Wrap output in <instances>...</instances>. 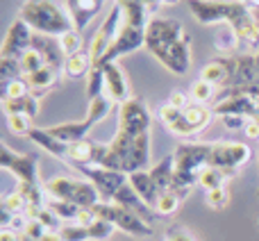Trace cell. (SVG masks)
Wrapping results in <instances>:
<instances>
[{
	"instance_id": "681fc988",
	"label": "cell",
	"mask_w": 259,
	"mask_h": 241,
	"mask_svg": "<svg viewBox=\"0 0 259 241\" xmlns=\"http://www.w3.org/2000/svg\"><path fill=\"white\" fill-rule=\"evenodd\" d=\"M48 232V228H46L44 223H39V221H27V228H25V237H30V239H34V241H39L44 234Z\"/></svg>"
},
{
	"instance_id": "4fadbf2b",
	"label": "cell",
	"mask_w": 259,
	"mask_h": 241,
	"mask_svg": "<svg viewBox=\"0 0 259 241\" xmlns=\"http://www.w3.org/2000/svg\"><path fill=\"white\" fill-rule=\"evenodd\" d=\"M32 39H34V30L27 25L23 18L16 16V21L9 25L7 36L0 48V57L7 59H21L27 50H32Z\"/></svg>"
},
{
	"instance_id": "d4e9b609",
	"label": "cell",
	"mask_w": 259,
	"mask_h": 241,
	"mask_svg": "<svg viewBox=\"0 0 259 241\" xmlns=\"http://www.w3.org/2000/svg\"><path fill=\"white\" fill-rule=\"evenodd\" d=\"M123 9V25H132V27H141L146 30L150 23V9L141 3H118Z\"/></svg>"
},
{
	"instance_id": "6da1fadb",
	"label": "cell",
	"mask_w": 259,
	"mask_h": 241,
	"mask_svg": "<svg viewBox=\"0 0 259 241\" xmlns=\"http://www.w3.org/2000/svg\"><path fill=\"white\" fill-rule=\"evenodd\" d=\"M150 128L152 114L146 100L132 96L118 105V130L109 141V150L103 166L121 173H137L150 164Z\"/></svg>"
},
{
	"instance_id": "d6a6232c",
	"label": "cell",
	"mask_w": 259,
	"mask_h": 241,
	"mask_svg": "<svg viewBox=\"0 0 259 241\" xmlns=\"http://www.w3.org/2000/svg\"><path fill=\"white\" fill-rule=\"evenodd\" d=\"M189 94H191V100H193V103L207 105V103H214L216 96H219V91H216L214 85H209V82H205V80H200V77H198V80L191 85Z\"/></svg>"
},
{
	"instance_id": "484cf974",
	"label": "cell",
	"mask_w": 259,
	"mask_h": 241,
	"mask_svg": "<svg viewBox=\"0 0 259 241\" xmlns=\"http://www.w3.org/2000/svg\"><path fill=\"white\" fill-rule=\"evenodd\" d=\"M3 112L7 114V116H12V114H27V116L36 118V114H39V98L32 96V91H30V94L23 96V98L3 100Z\"/></svg>"
},
{
	"instance_id": "7dc6e473",
	"label": "cell",
	"mask_w": 259,
	"mask_h": 241,
	"mask_svg": "<svg viewBox=\"0 0 259 241\" xmlns=\"http://www.w3.org/2000/svg\"><path fill=\"white\" fill-rule=\"evenodd\" d=\"M166 241H196V239H193L182 225H170V228L166 230Z\"/></svg>"
},
{
	"instance_id": "8992f818",
	"label": "cell",
	"mask_w": 259,
	"mask_h": 241,
	"mask_svg": "<svg viewBox=\"0 0 259 241\" xmlns=\"http://www.w3.org/2000/svg\"><path fill=\"white\" fill-rule=\"evenodd\" d=\"M112 100L107 96H100L96 100H89V109H87V116L82 120H75V123H59V125H53L48 128L59 141L64 143H75V141H82L87 139V134L94 130V125H98L100 120H105L112 112Z\"/></svg>"
},
{
	"instance_id": "f5cc1de1",
	"label": "cell",
	"mask_w": 259,
	"mask_h": 241,
	"mask_svg": "<svg viewBox=\"0 0 259 241\" xmlns=\"http://www.w3.org/2000/svg\"><path fill=\"white\" fill-rule=\"evenodd\" d=\"M0 241H21V232L12 228H3L0 230Z\"/></svg>"
},
{
	"instance_id": "cb8c5ba5",
	"label": "cell",
	"mask_w": 259,
	"mask_h": 241,
	"mask_svg": "<svg viewBox=\"0 0 259 241\" xmlns=\"http://www.w3.org/2000/svg\"><path fill=\"white\" fill-rule=\"evenodd\" d=\"M150 175L155 180V184L159 187V191H168L173 187V180H175V159H173V152L166 155L161 162H157L155 166L150 169Z\"/></svg>"
},
{
	"instance_id": "6f0895ef",
	"label": "cell",
	"mask_w": 259,
	"mask_h": 241,
	"mask_svg": "<svg viewBox=\"0 0 259 241\" xmlns=\"http://www.w3.org/2000/svg\"><path fill=\"white\" fill-rule=\"evenodd\" d=\"M159 3H161V5H178L180 0H159Z\"/></svg>"
},
{
	"instance_id": "52a82bcc",
	"label": "cell",
	"mask_w": 259,
	"mask_h": 241,
	"mask_svg": "<svg viewBox=\"0 0 259 241\" xmlns=\"http://www.w3.org/2000/svg\"><path fill=\"white\" fill-rule=\"evenodd\" d=\"M91 212H94L98 219L109 221L116 230H121V232H125L134 239L152 237V225L148 223V221H143L139 214H134L132 210H127V207H121V205H116V203L100 200L98 205L91 207Z\"/></svg>"
},
{
	"instance_id": "91938a15",
	"label": "cell",
	"mask_w": 259,
	"mask_h": 241,
	"mask_svg": "<svg viewBox=\"0 0 259 241\" xmlns=\"http://www.w3.org/2000/svg\"><path fill=\"white\" fill-rule=\"evenodd\" d=\"M257 198H259V191H257Z\"/></svg>"
},
{
	"instance_id": "680465c9",
	"label": "cell",
	"mask_w": 259,
	"mask_h": 241,
	"mask_svg": "<svg viewBox=\"0 0 259 241\" xmlns=\"http://www.w3.org/2000/svg\"><path fill=\"white\" fill-rule=\"evenodd\" d=\"M109 241H116V239H109Z\"/></svg>"
},
{
	"instance_id": "ac0fdd59",
	"label": "cell",
	"mask_w": 259,
	"mask_h": 241,
	"mask_svg": "<svg viewBox=\"0 0 259 241\" xmlns=\"http://www.w3.org/2000/svg\"><path fill=\"white\" fill-rule=\"evenodd\" d=\"M103 68V75H105V91H107V98L112 100L114 105H123L125 100H130V87H127V80L123 75L121 66L116 62L114 64H105Z\"/></svg>"
},
{
	"instance_id": "d590c367",
	"label": "cell",
	"mask_w": 259,
	"mask_h": 241,
	"mask_svg": "<svg viewBox=\"0 0 259 241\" xmlns=\"http://www.w3.org/2000/svg\"><path fill=\"white\" fill-rule=\"evenodd\" d=\"M82 44H84L82 41V32H77V30H71L59 36V46H62L64 57H73V55L82 53Z\"/></svg>"
},
{
	"instance_id": "83f0119b",
	"label": "cell",
	"mask_w": 259,
	"mask_h": 241,
	"mask_svg": "<svg viewBox=\"0 0 259 241\" xmlns=\"http://www.w3.org/2000/svg\"><path fill=\"white\" fill-rule=\"evenodd\" d=\"M91 68H94V62H91L89 53H84V50L73 55V57H66V62H64V73H66V77H71V80L87 77L91 73Z\"/></svg>"
},
{
	"instance_id": "9a60e30c",
	"label": "cell",
	"mask_w": 259,
	"mask_h": 241,
	"mask_svg": "<svg viewBox=\"0 0 259 241\" xmlns=\"http://www.w3.org/2000/svg\"><path fill=\"white\" fill-rule=\"evenodd\" d=\"M155 59L164 68H168L173 75H184L191 68V39H189V34H184L178 44L157 53Z\"/></svg>"
},
{
	"instance_id": "ba28073f",
	"label": "cell",
	"mask_w": 259,
	"mask_h": 241,
	"mask_svg": "<svg viewBox=\"0 0 259 241\" xmlns=\"http://www.w3.org/2000/svg\"><path fill=\"white\" fill-rule=\"evenodd\" d=\"M73 171L82 175L84 180H89L100 193V200L112 203L116 198V193L130 182V175L121 173V171H112L105 166H89V164H68Z\"/></svg>"
},
{
	"instance_id": "7c38bea8",
	"label": "cell",
	"mask_w": 259,
	"mask_h": 241,
	"mask_svg": "<svg viewBox=\"0 0 259 241\" xmlns=\"http://www.w3.org/2000/svg\"><path fill=\"white\" fill-rule=\"evenodd\" d=\"M0 169L9 171L18 178V182L39 184V157L36 155H23L7 146L0 143Z\"/></svg>"
},
{
	"instance_id": "5b68a950",
	"label": "cell",
	"mask_w": 259,
	"mask_h": 241,
	"mask_svg": "<svg viewBox=\"0 0 259 241\" xmlns=\"http://www.w3.org/2000/svg\"><path fill=\"white\" fill-rule=\"evenodd\" d=\"M46 193L55 200H68L80 207L91 210L100 203V193L89 180L84 178H68V175H55L44 184Z\"/></svg>"
},
{
	"instance_id": "c3c4849f",
	"label": "cell",
	"mask_w": 259,
	"mask_h": 241,
	"mask_svg": "<svg viewBox=\"0 0 259 241\" xmlns=\"http://www.w3.org/2000/svg\"><path fill=\"white\" fill-rule=\"evenodd\" d=\"M180 114H182V109H175L173 105H168V103L159 107V118H161V123H164L166 128H168L175 118H180Z\"/></svg>"
},
{
	"instance_id": "7a4b0ae2",
	"label": "cell",
	"mask_w": 259,
	"mask_h": 241,
	"mask_svg": "<svg viewBox=\"0 0 259 241\" xmlns=\"http://www.w3.org/2000/svg\"><path fill=\"white\" fill-rule=\"evenodd\" d=\"M211 148H214V141H184L173 150L175 180L170 191H175L182 200L198 184L200 173L209 166Z\"/></svg>"
},
{
	"instance_id": "11a10c76",
	"label": "cell",
	"mask_w": 259,
	"mask_h": 241,
	"mask_svg": "<svg viewBox=\"0 0 259 241\" xmlns=\"http://www.w3.org/2000/svg\"><path fill=\"white\" fill-rule=\"evenodd\" d=\"M39 241H64V239H62V234H59V230H48Z\"/></svg>"
},
{
	"instance_id": "f546056e",
	"label": "cell",
	"mask_w": 259,
	"mask_h": 241,
	"mask_svg": "<svg viewBox=\"0 0 259 241\" xmlns=\"http://www.w3.org/2000/svg\"><path fill=\"white\" fill-rule=\"evenodd\" d=\"M230 180H232L230 173H225L223 169L207 166V169L200 173V178H198V184H200L202 189H207V191H211V189H219V187H228Z\"/></svg>"
},
{
	"instance_id": "7402d4cb",
	"label": "cell",
	"mask_w": 259,
	"mask_h": 241,
	"mask_svg": "<svg viewBox=\"0 0 259 241\" xmlns=\"http://www.w3.org/2000/svg\"><path fill=\"white\" fill-rule=\"evenodd\" d=\"M25 80H27V85H30V89H32V96L41 98V96H46L59 82V68L48 66V64H46V66L39 68L36 73L25 75Z\"/></svg>"
},
{
	"instance_id": "603a6c76",
	"label": "cell",
	"mask_w": 259,
	"mask_h": 241,
	"mask_svg": "<svg viewBox=\"0 0 259 241\" xmlns=\"http://www.w3.org/2000/svg\"><path fill=\"white\" fill-rule=\"evenodd\" d=\"M200 80L214 85L216 89H225L230 80V64L228 57H216L211 62H207L205 66L200 68Z\"/></svg>"
},
{
	"instance_id": "d6986e66",
	"label": "cell",
	"mask_w": 259,
	"mask_h": 241,
	"mask_svg": "<svg viewBox=\"0 0 259 241\" xmlns=\"http://www.w3.org/2000/svg\"><path fill=\"white\" fill-rule=\"evenodd\" d=\"M32 50L41 55L46 59L48 66H55V68H64V57L62 53V46H59V39L57 36H46V34H36L34 32V39H32Z\"/></svg>"
},
{
	"instance_id": "4316f807",
	"label": "cell",
	"mask_w": 259,
	"mask_h": 241,
	"mask_svg": "<svg viewBox=\"0 0 259 241\" xmlns=\"http://www.w3.org/2000/svg\"><path fill=\"white\" fill-rule=\"evenodd\" d=\"M184 118L189 120L193 132H202V130H207V125L211 123V118H214V109L207 107V105H200V103H191L184 109Z\"/></svg>"
},
{
	"instance_id": "ab89813d",
	"label": "cell",
	"mask_w": 259,
	"mask_h": 241,
	"mask_svg": "<svg viewBox=\"0 0 259 241\" xmlns=\"http://www.w3.org/2000/svg\"><path fill=\"white\" fill-rule=\"evenodd\" d=\"M205 200H207V205H209L211 210H216V212L225 210V207L230 205V189H228V187L211 189V191H207Z\"/></svg>"
},
{
	"instance_id": "b9f144b4",
	"label": "cell",
	"mask_w": 259,
	"mask_h": 241,
	"mask_svg": "<svg viewBox=\"0 0 259 241\" xmlns=\"http://www.w3.org/2000/svg\"><path fill=\"white\" fill-rule=\"evenodd\" d=\"M44 66H46V59L41 57L36 50H27V53L21 57L23 75H32V73H36L39 68H44Z\"/></svg>"
},
{
	"instance_id": "60d3db41",
	"label": "cell",
	"mask_w": 259,
	"mask_h": 241,
	"mask_svg": "<svg viewBox=\"0 0 259 241\" xmlns=\"http://www.w3.org/2000/svg\"><path fill=\"white\" fill-rule=\"evenodd\" d=\"M64 241H89V228L82 223H66L64 228H59Z\"/></svg>"
},
{
	"instance_id": "f35d334b",
	"label": "cell",
	"mask_w": 259,
	"mask_h": 241,
	"mask_svg": "<svg viewBox=\"0 0 259 241\" xmlns=\"http://www.w3.org/2000/svg\"><path fill=\"white\" fill-rule=\"evenodd\" d=\"M16 77H25L21 68V59H7L0 57V82L16 80Z\"/></svg>"
},
{
	"instance_id": "44dd1931",
	"label": "cell",
	"mask_w": 259,
	"mask_h": 241,
	"mask_svg": "<svg viewBox=\"0 0 259 241\" xmlns=\"http://www.w3.org/2000/svg\"><path fill=\"white\" fill-rule=\"evenodd\" d=\"M130 184H132L134 191H137L139 196H141L143 200H146L148 205L152 207V210H155V205H157V200H159L161 191H159V187L155 184V180H152L150 171L143 169V171H137V173H132V175H130Z\"/></svg>"
},
{
	"instance_id": "277c9868",
	"label": "cell",
	"mask_w": 259,
	"mask_h": 241,
	"mask_svg": "<svg viewBox=\"0 0 259 241\" xmlns=\"http://www.w3.org/2000/svg\"><path fill=\"white\" fill-rule=\"evenodd\" d=\"M18 18H23L36 34L57 36V39L66 32L75 30L68 12H64L55 0H23Z\"/></svg>"
},
{
	"instance_id": "3957f363",
	"label": "cell",
	"mask_w": 259,
	"mask_h": 241,
	"mask_svg": "<svg viewBox=\"0 0 259 241\" xmlns=\"http://www.w3.org/2000/svg\"><path fill=\"white\" fill-rule=\"evenodd\" d=\"M189 12L200 25H230L234 32L257 16L241 0H187Z\"/></svg>"
},
{
	"instance_id": "836d02e7",
	"label": "cell",
	"mask_w": 259,
	"mask_h": 241,
	"mask_svg": "<svg viewBox=\"0 0 259 241\" xmlns=\"http://www.w3.org/2000/svg\"><path fill=\"white\" fill-rule=\"evenodd\" d=\"M180 205H182V198L168 189V191H161L159 200H157V205H155V212L159 216H170L180 210Z\"/></svg>"
},
{
	"instance_id": "9c48e42d",
	"label": "cell",
	"mask_w": 259,
	"mask_h": 241,
	"mask_svg": "<svg viewBox=\"0 0 259 241\" xmlns=\"http://www.w3.org/2000/svg\"><path fill=\"white\" fill-rule=\"evenodd\" d=\"M121 27H123V9H121V5L114 0V5L109 7V14L105 16V21L100 23V27L94 32V36H91V41H89V50H87V53H89L94 66H98L100 59L105 57V53L112 48V44L116 41Z\"/></svg>"
},
{
	"instance_id": "f6af8a7d",
	"label": "cell",
	"mask_w": 259,
	"mask_h": 241,
	"mask_svg": "<svg viewBox=\"0 0 259 241\" xmlns=\"http://www.w3.org/2000/svg\"><path fill=\"white\" fill-rule=\"evenodd\" d=\"M168 130L173 134H178V137H191V134H196V132H193V128L189 125V120L184 118V112L180 114V118H175L173 123L168 125Z\"/></svg>"
},
{
	"instance_id": "8fae6325",
	"label": "cell",
	"mask_w": 259,
	"mask_h": 241,
	"mask_svg": "<svg viewBox=\"0 0 259 241\" xmlns=\"http://www.w3.org/2000/svg\"><path fill=\"white\" fill-rule=\"evenodd\" d=\"M250 148L241 141H214L211 148V157H209V166L223 169L225 173H230V178H237L239 169L250 159Z\"/></svg>"
},
{
	"instance_id": "ffe728a7",
	"label": "cell",
	"mask_w": 259,
	"mask_h": 241,
	"mask_svg": "<svg viewBox=\"0 0 259 241\" xmlns=\"http://www.w3.org/2000/svg\"><path fill=\"white\" fill-rule=\"evenodd\" d=\"M27 139H30L34 146H39L41 150H46L53 157H57V159H62V162L68 159V143L59 141L48 128H34L30 134H27Z\"/></svg>"
},
{
	"instance_id": "816d5d0a",
	"label": "cell",
	"mask_w": 259,
	"mask_h": 241,
	"mask_svg": "<svg viewBox=\"0 0 259 241\" xmlns=\"http://www.w3.org/2000/svg\"><path fill=\"white\" fill-rule=\"evenodd\" d=\"M243 132H246L248 139H259V118H248Z\"/></svg>"
},
{
	"instance_id": "f1b7e54d",
	"label": "cell",
	"mask_w": 259,
	"mask_h": 241,
	"mask_svg": "<svg viewBox=\"0 0 259 241\" xmlns=\"http://www.w3.org/2000/svg\"><path fill=\"white\" fill-rule=\"evenodd\" d=\"M48 207L57 214L59 221H71V223H80L82 214H84V210H87V207H80V205H75V203L55 200V198L48 200Z\"/></svg>"
},
{
	"instance_id": "db71d44e",
	"label": "cell",
	"mask_w": 259,
	"mask_h": 241,
	"mask_svg": "<svg viewBox=\"0 0 259 241\" xmlns=\"http://www.w3.org/2000/svg\"><path fill=\"white\" fill-rule=\"evenodd\" d=\"M116 3H141V5H146V7L150 9V12L157 7V5H161L159 0H116Z\"/></svg>"
},
{
	"instance_id": "4dcf8cb0",
	"label": "cell",
	"mask_w": 259,
	"mask_h": 241,
	"mask_svg": "<svg viewBox=\"0 0 259 241\" xmlns=\"http://www.w3.org/2000/svg\"><path fill=\"white\" fill-rule=\"evenodd\" d=\"M18 193L25 198V203L30 207H46L48 200H46V189L41 184H27V182H18L16 184Z\"/></svg>"
},
{
	"instance_id": "8d00e7d4",
	"label": "cell",
	"mask_w": 259,
	"mask_h": 241,
	"mask_svg": "<svg viewBox=\"0 0 259 241\" xmlns=\"http://www.w3.org/2000/svg\"><path fill=\"white\" fill-rule=\"evenodd\" d=\"M0 210L9 212L12 216H18V214H25L27 203H25V198L18 193V189H14L12 193H7V196L3 198V203H0Z\"/></svg>"
},
{
	"instance_id": "e0dca14e",
	"label": "cell",
	"mask_w": 259,
	"mask_h": 241,
	"mask_svg": "<svg viewBox=\"0 0 259 241\" xmlns=\"http://www.w3.org/2000/svg\"><path fill=\"white\" fill-rule=\"evenodd\" d=\"M64 5L73 21V27L77 32H84L91 25V21L105 9L107 0H64Z\"/></svg>"
},
{
	"instance_id": "bcb514c9",
	"label": "cell",
	"mask_w": 259,
	"mask_h": 241,
	"mask_svg": "<svg viewBox=\"0 0 259 241\" xmlns=\"http://www.w3.org/2000/svg\"><path fill=\"white\" fill-rule=\"evenodd\" d=\"M36 221H39V223H44L48 230H57V223H59L57 214H55L50 207H44V210L39 212V216H36Z\"/></svg>"
},
{
	"instance_id": "2e32d148",
	"label": "cell",
	"mask_w": 259,
	"mask_h": 241,
	"mask_svg": "<svg viewBox=\"0 0 259 241\" xmlns=\"http://www.w3.org/2000/svg\"><path fill=\"white\" fill-rule=\"evenodd\" d=\"M109 146L91 139H82V141L68 143V164H91V166H103L105 157H107Z\"/></svg>"
},
{
	"instance_id": "30bf717a",
	"label": "cell",
	"mask_w": 259,
	"mask_h": 241,
	"mask_svg": "<svg viewBox=\"0 0 259 241\" xmlns=\"http://www.w3.org/2000/svg\"><path fill=\"white\" fill-rule=\"evenodd\" d=\"M187 34L182 27V23L175 18H161V16H152L150 23L146 27V50L155 57L157 53L166 50L168 46L178 44L182 36Z\"/></svg>"
},
{
	"instance_id": "9f6ffc18",
	"label": "cell",
	"mask_w": 259,
	"mask_h": 241,
	"mask_svg": "<svg viewBox=\"0 0 259 241\" xmlns=\"http://www.w3.org/2000/svg\"><path fill=\"white\" fill-rule=\"evenodd\" d=\"M241 3H246L248 7H252V9H255V7H259V0H241Z\"/></svg>"
},
{
	"instance_id": "5bb4252c",
	"label": "cell",
	"mask_w": 259,
	"mask_h": 241,
	"mask_svg": "<svg viewBox=\"0 0 259 241\" xmlns=\"http://www.w3.org/2000/svg\"><path fill=\"white\" fill-rule=\"evenodd\" d=\"M146 46V30L141 27H132V25H123L121 32H118L116 41L112 44V48L105 53V57L100 59L98 68L105 66V64H114L127 53H134V50L143 48Z\"/></svg>"
},
{
	"instance_id": "e575fe53",
	"label": "cell",
	"mask_w": 259,
	"mask_h": 241,
	"mask_svg": "<svg viewBox=\"0 0 259 241\" xmlns=\"http://www.w3.org/2000/svg\"><path fill=\"white\" fill-rule=\"evenodd\" d=\"M105 91V75H103V68L94 66L91 73L87 75V98L89 100H96L100 98Z\"/></svg>"
},
{
	"instance_id": "ee69618b",
	"label": "cell",
	"mask_w": 259,
	"mask_h": 241,
	"mask_svg": "<svg viewBox=\"0 0 259 241\" xmlns=\"http://www.w3.org/2000/svg\"><path fill=\"white\" fill-rule=\"evenodd\" d=\"M168 105H173L175 109H187L189 105L193 103L191 100V94H187V91H182V89H175V91H170V96H168V100H166Z\"/></svg>"
},
{
	"instance_id": "f907efd6",
	"label": "cell",
	"mask_w": 259,
	"mask_h": 241,
	"mask_svg": "<svg viewBox=\"0 0 259 241\" xmlns=\"http://www.w3.org/2000/svg\"><path fill=\"white\" fill-rule=\"evenodd\" d=\"M221 123H223L228 130H243L246 123H248V118H243V116H221Z\"/></svg>"
},
{
	"instance_id": "74e56055",
	"label": "cell",
	"mask_w": 259,
	"mask_h": 241,
	"mask_svg": "<svg viewBox=\"0 0 259 241\" xmlns=\"http://www.w3.org/2000/svg\"><path fill=\"white\" fill-rule=\"evenodd\" d=\"M7 125L14 134H18V137H27V134L34 130L32 116H27V114H12V116H7Z\"/></svg>"
},
{
	"instance_id": "1f68e13d",
	"label": "cell",
	"mask_w": 259,
	"mask_h": 241,
	"mask_svg": "<svg viewBox=\"0 0 259 241\" xmlns=\"http://www.w3.org/2000/svg\"><path fill=\"white\" fill-rule=\"evenodd\" d=\"M30 85L25 77H16V80H7L0 82V100H14V98H23L30 94Z\"/></svg>"
},
{
	"instance_id": "7bdbcfd3",
	"label": "cell",
	"mask_w": 259,
	"mask_h": 241,
	"mask_svg": "<svg viewBox=\"0 0 259 241\" xmlns=\"http://www.w3.org/2000/svg\"><path fill=\"white\" fill-rule=\"evenodd\" d=\"M114 225L109 223V221H105V219H96L94 223L89 225V237L94 239V241H103V239H109L114 234Z\"/></svg>"
}]
</instances>
